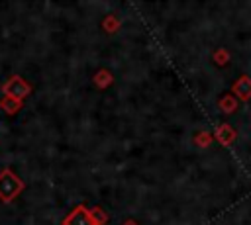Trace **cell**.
<instances>
[{
    "label": "cell",
    "mask_w": 251,
    "mask_h": 225,
    "mask_svg": "<svg viewBox=\"0 0 251 225\" xmlns=\"http://www.w3.org/2000/svg\"><path fill=\"white\" fill-rule=\"evenodd\" d=\"M65 225H94V223H92V219L88 217V213H86L82 207H78V209H75V211L67 217Z\"/></svg>",
    "instance_id": "cell-1"
}]
</instances>
